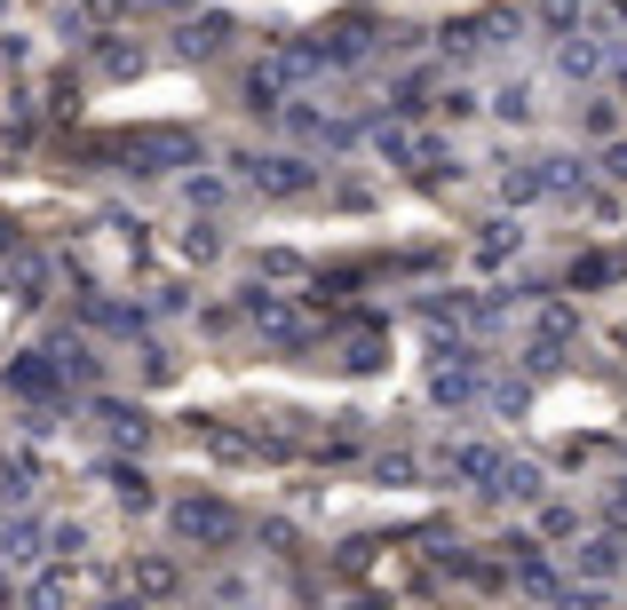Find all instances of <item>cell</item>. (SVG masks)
<instances>
[{"label":"cell","instance_id":"cell-1","mask_svg":"<svg viewBox=\"0 0 627 610\" xmlns=\"http://www.w3.org/2000/svg\"><path fill=\"white\" fill-rule=\"evenodd\" d=\"M175 531H183V539H230V531H239V516H230L223 499H183V507H175Z\"/></svg>","mask_w":627,"mask_h":610},{"label":"cell","instance_id":"cell-2","mask_svg":"<svg viewBox=\"0 0 627 610\" xmlns=\"http://www.w3.org/2000/svg\"><path fill=\"white\" fill-rule=\"evenodd\" d=\"M247 175L271 191V198H303L310 191V166L303 159H247Z\"/></svg>","mask_w":627,"mask_h":610},{"label":"cell","instance_id":"cell-3","mask_svg":"<svg viewBox=\"0 0 627 610\" xmlns=\"http://www.w3.org/2000/svg\"><path fill=\"white\" fill-rule=\"evenodd\" d=\"M492 492H509V499H540V468H524V460L492 468Z\"/></svg>","mask_w":627,"mask_h":610},{"label":"cell","instance_id":"cell-4","mask_svg":"<svg viewBox=\"0 0 627 610\" xmlns=\"http://www.w3.org/2000/svg\"><path fill=\"white\" fill-rule=\"evenodd\" d=\"M437 468H445V476H492V468H501V460H492L485 445H453V452H445Z\"/></svg>","mask_w":627,"mask_h":610},{"label":"cell","instance_id":"cell-5","mask_svg":"<svg viewBox=\"0 0 627 610\" xmlns=\"http://www.w3.org/2000/svg\"><path fill=\"white\" fill-rule=\"evenodd\" d=\"M223 41H230V16H207V24H191V32H183V56H215Z\"/></svg>","mask_w":627,"mask_h":610},{"label":"cell","instance_id":"cell-6","mask_svg":"<svg viewBox=\"0 0 627 610\" xmlns=\"http://www.w3.org/2000/svg\"><path fill=\"white\" fill-rule=\"evenodd\" d=\"M556 64H565L572 80H588V72H604V48H596V41H565V56H556Z\"/></svg>","mask_w":627,"mask_h":610},{"label":"cell","instance_id":"cell-7","mask_svg":"<svg viewBox=\"0 0 627 610\" xmlns=\"http://www.w3.org/2000/svg\"><path fill=\"white\" fill-rule=\"evenodd\" d=\"M469 396H477V372L469 365H445L437 372V404H469Z\"/></svg>","mask_w":627,"mask_h":610},{"label":"cell","instance_id":"cell-8","mask_svg":"<svg viewBox=\"0 0 627 610\" xmlns=\"http://www.w3.org/2000/svg\"><path fill=\"white\" fill-rule=\"evenodd\" d=\"M548 191H588V166L580 159H548Z\"/></svg>","mask_w":627,"mask_h":610},{"label":"cell","instance_id":"cell-9","mask_svg":"<svg viewBox=\"0 0 627 610\" xmlns=\"http://www.w3.org/2000/svg\"><path fill=\"white\" fill-rule=\"evenodd\" d=\"M136 587H151V595H175L183 579H175V563H144V571H136Z\"/></svg>","mask_w":627,"mask_h":610},{"label":"cell","instance_id":"cell-10","mask_svg":"<svg viewBox=\"0 0 627 610\" xmlns=\"http://www.w3.org/2000/svg\"><path fill=\"white\" fill-rule=\"evenodd\" d=\"M619 548H627V539H596V548H588L580 563H588V571H619Z\"/></svg>","mask_w":627,"mask_h":610},{"label":"cell","instance_id":"cell-11","mask_svg":"<svg viewBox=\"0 0 627 610\" xmlns=\"http://www.w3.org/2000/svg\"><path fill=\"white\" fill-rule=\"evenodd\" d=\"M540 16H548L556 32H572V24H580V0H540Z\"/></svg>","mask_w":627,"mask_h":610},{"label":"cell","instance_id":"cell-12","mask_svg":"<svg viewBox=\"0 0 627 610\" xmlns=\"http://www.w3.org/2000/svg\"><path fill=\"white\" fill-rule=\"evenodd\" d=\"M501 112L509 119H533V88H501Z\"/></svg>","mask_w":627,"mask_h":610},{"label":"cell","instance_id":"cell-13","mask_svg":"<svg viewBox=\"0 0 627 610\" xmlns=\"http://www.w3.org/2000/svg\"><path fill=\"white\" fill-rule=\"evenodd\" d=\"M516 587H524V595H556V579H548L540 563H524V571H516Z\"/></svg>","mask_w":627,"mask_h":610},{"label":"cell","instance_id":"cell-14","mask_svg":"<svg viewBox=\"0 0 627 610\" xmlns=\"http://www.w3.org/2000/svg\"><path fill=\"white\" fill-rule=\"evenodd\" d=\"M612 523H627V476H619V492H612Z\"/></svg>","mask_w":627,"mask_h":610},{"label":"cell","instance_id":"cell-15","mask_svg":"<svg viewBox=\"0 0 627 610\" xmlns=\"http://www.w3.org/2000/svg\"><path fill=\"white\" fill-rule=\"evenodd\" d=\"M604 166H612V175H619V183H627V143H619V151H612V159H604Z\"/></svg>","mask_w":627,"mask_h":610},{"label":"cell","instance_id":"cell-16","mask_svg":"<svg viewBox=\"0 0 627 610\" xmlns=\"http://www.w3.org/2000/svg\"><path fill=\"white\" fill-rule=\"evenodd\" d=\"M159 9H191V0H159Z\"/></svg>","mask_w":627,"mask_h":610},{"label":"cell","instance_id":"cell-17","mask_svg":"<svg viewBox=\"0 0 627 610\" xmlns=\"http://www.w3.org/2000/svg\"><path fill=\"white\" fill-rule=\"evenodd\" d=\"M619 88H627V64H619Z\"/></svg>","mask_w":627,"mask_h":610}]
</instances>
